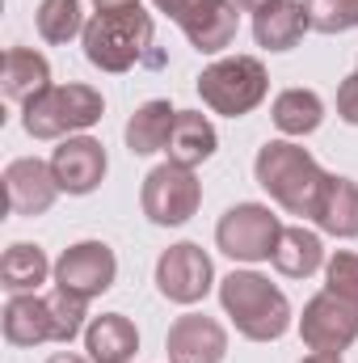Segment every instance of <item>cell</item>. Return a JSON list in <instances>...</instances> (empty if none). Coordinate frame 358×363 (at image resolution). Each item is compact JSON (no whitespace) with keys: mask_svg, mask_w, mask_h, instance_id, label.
Segmentation results:
<instances>
[{"mask_svg":"<svg viewBox=\"0 0 358 363\" xmlns=\"http://www.w3.org/2000/svg\"><path fill=\"white\" fill-rule=\"evenodd\" d=\"M253 174H258V186L282 211L304 216V220L316 216L321 190L329 182V174L316 165V157L308 148L291 144V140H270L266 148L258 152V161H253Z\"/></svg>","mask_w":358,"mask_h":363,"instance_id":"cell-1","label":"cell"},{"mask_svg":"<svg viewBox=\"0 0 358 363\" xmlns=\"http://www.w3.org/2000/svg\"><path fill=\"white\" fill-rule=\"evenodd\" d=\"M219 304L249 342H274L291 330V300L258 271H232L219 283Z\"/></svg>","mask_w":358,"mask_h":363,"instance_id":"cell-2","label":"cell"},{"mask_svg":"<svg viewBox=\"0 0 358 363\" xmlns=\"http://www.w3.org/2000/svg\"><path fill=\"white\" fill-rule=\"evenodd\" d=\"M152 43V17L144 4L127 9H97L85 26V60L101 72H127L139 64V55Z\"/></svg>","mask_w":358,"mask_h":363,"instance_id":"cell-3","label":"cell"},{"mask_svg":"<svg viewBox=\"0 0 358 363\" xmlns=\"http://www.w3.org/2000/svg\"><path fill=\"white\" fill-rule=\"evenodd\" d=\"M101 110L105 101L93 85H51L34 101H25L21 123L34 140H68L76 131H89L101 118Z\"/></svg>","mask_w":358,"mask_h":363,"instance_id":"cell-4","label":"cell"},{"mask_svg":"<svg viewBox=\"0 0 358 363\" xmlns=\"http://www.w3.org/2000/svg\"><path fill=\"white\" fill-rule=\"evenodd\" d=\"M266 89H270V77L262 68V60L253 55H232V60H215L211 68H202L198 77V93L202 101L224 114V118H241L249 114L253 106L266 101Z\"/></svg>","mask_w":358,"mask_h":363,"instance_id":"cell-5","label":"cell"},{"mask_svg":"<svg viewBox=\"0 0 358 363\" xmlns=\"http://www.w3.org/2000/svg\"><path fill=\"white\" fill-rule=\"evenodd\" d=\"M278 237H282V224L262 203L228 207L219 216V228H215V241L232 262H266V258H274Z\"/></svg>","mask_w":358,"mask_h":363,"instance_id":"cell-6","label":"cell"},{"mask_svg":"<svg viewBox=\"0 0 358 363\" xmlns=\"http://www.w3.org/2000/svg\"><path fill=\"white\" fill-rule=\"evenodd\" d=\"M139 203H144V216L152 220V224H161V228H178L185 224L194 211H198V203H202V182L194 178V169H185V165H156L148 178H144V194H139Z\"/></svg>","mask_w":358,"mask_h":363,"instance_id":"cell-7","label":"cell"},{"mask_svg":"<svg viewBox=\"0 0 358 363\" xmlns=\"http://www.w3.org/2000/svg\"><path fill=\"white\" fill-rule=\"evenodd\" d=\"M299 338L308 351H325V355H342L358 338V304L337 296V291H321L304 304L299 317Z\"/></svg>","mask_w":358,"mask_h":363,"instance_id":"cell-8","label":"cell"},{"mask_svg":"<svg viewBox=\"0 0 358 363\" xmlns=\"http://www.w3.org/2000/svg\"><path fill=\"white\" fill-rule=\"evenodd\" d=\"M211 283H215V267L202 254V245H194V241L169 245L156 262V287L173 304H198L211 291Z\"/></svg>","mask_w":358,"mask_h":363,"instance_id":"cell-9","label":"cell"},{"mask_svg":"<svg viewBox=\"0 0 358 363\" xmlns=\"http://www.w3.org/2000/svg\"><path fill=\"white\" fill-rule=\"evenodd\" d=\"M114 274H118L114 250L105 241H81V245H72V250L59 254V262H55V287L93 300V296H101V291L114 287Z\"/></svg>","mask_w":358,"mask_h":363,"instance_id":"cell-10","label":"cell"},{"mask_svg":"<svg viewBox=\"0 0 358 363\" xmlns=\"http://www.w3.org/2000/svg\"><path fill=\"white\" fill-rule=\"evenodd\" d=\"M51 174L59 182V190L68 194H89L105 178V148L93 135H68L55 152H51Z\"/></svg>","mask_w":358,"mask_h":363,"instance_id":"cell-11","label":"cell"},{"mask_svg":"<svg viewBox=\"0 0 358 363\" xmlns=\"http://www.w3.org/2000/svg\"><path fill=\"white\" fill-rule=\"evenodd\" d=\"M165 351H169V363H224L228 334H224V325L215 317L190 313V317H178L169 325Z\"/></svg>","mask_w":358,"mask_h":363,"instance_id":"cell-12","label":"cell"},{"mask_svg":"<svg viewBox=\"0 0 358 363\" xmlns=\"http://www.w3.org/2000/svg\"><path fill=\"white\" fill-rule=\"evenodd\" d=\"M55 194H59V182L51 174V165L38 157H21L4 169V199L13 216H42L51 211Z\"/></svg>","mask_w":358,"mask_h":363,"instance_id":"cell-13","label":"cell"},{"mask_svg":"<svg viewBox=\"0 0 358 363\" xmlns=\"http://www.w3.org/2000/svg\"><path fill=\"white\" fill-rule=\"evenodd\" d=\"M178 26L185 30V38H190L194 51L219 55L236 38V4L232 0H198Z\"/></svg>","mask_w":358,"mask_h":363,"instance_id":"cell-14","label":"cell"},{"mask_svg":"<svg viewBox=\"0 0 358 363\" xmlns=\"http://www.w3.org/2000/svg\"><path fill=\"white\" fill-rule=\"evenodd\" d=\"M4 338L13 347H38V342H55V313L47 296L34 291H17L4 304Z\"/></svg>","mask_w":358,"mask_h":363,"instance_id":"cell-15","label":"cell"},{"mask_svg":"<svg viewBox=\"0 0 358 363\" xmlns=\"http://www.w3.org/2000/svg\"><path fill=\"white\" fill-rule=\"evenodd\" d=\"M85 351L93 363H131V355L139 351V330L122 313H101L85 330Z\"/></svg>","mask_w":358,"mask_h":363,"instance_id":"cell-16","label":"cell"},{"mask_svg":"<svg viewBox=\"0 0 358 363\" xmlns=\"http://www.w3.org/2000/svg\"><path fill=\"white\" fill-rule=\"evenodd\" d=\"M304 30H312V26H308V13L299 0H270L266 9L253 13V38L266 51H291L304 38Z\"/></svg>","mask_w":358,"mask_h":363,"instance_id":"cell-17","label":"cell"},{"mask_svg":"<svg viewBox=\"0 0 358 363\" xmlns=\"http://www.w3.org/2000/svg\"><path fill=\"white\" fill-rule=\"evenodd\" d=\"M215 148H219V135H215L211 118H207V114H194V110H178L173 135H169V144H165L169 161H173V165H185V169H194V165L211 161Z\"/></svg>","mask_w":358,"mask_h":363,"instance_id":"cell-18","label":"cell"},{"mask_svg":"<svg viewBox=\"0 0 358 363\" xmlns=\"http://www.w3.org/2000/svg\"><path fill=\"white\" fill-rule=\"evenodd\" d=\"M312 220H316L329 237H342V241L358 237V182L333 178V174H329Z\"/></svg>","mask_w":358,"mask_h":363,"instance_id":"cell-19","label":"cell"},{"mask_svg":"<svg viewBox=\"0 0 358 363\" xmlns=\"http://www.w3.org/2000/svg\"><path fill=\"white\" fill-rule=\"evenodd\" d=\"M47 89H51V64L30 47H8L4 51V97L25 106Z\"/></svg>","mask_w":358,"mask_h":363,"instance_id":"cell-20","label":"cell"},{"mask_svg":"<svg viewBox=\"0 0 358 363\" xmlns=\"http://www.w3.org/2000/svg\"><path fill=\"white\" fill-rule=\"evenodd\" d=\"M173 123H178V110H173L169 101H144V106L131 114V123H127V148H131L135 157L161 152V148L169 144V135H173Z\"/></svg>","mask_w":358,"mask_h":363,"instance_id":"cell-21","label":"cell"},{"mask_svg":"<svg viewBox=\"0 0 358 363\" xmlns=\"http://www.w3.org/2000/svg\"><path fill=\"white\" fill-rule=\"evenodd\" d=\"M270 262L287 274V279H308L312 271H321V262H325V245H321V237L308 233V228H282L278 250H274Z\"/></svg>","mask_w":358,"mask_h":363,"instance_id":"cell-22","label":"cell"},{"mask_svg":"<svg viewBox=\"0 0 358 363\" xmlns=\"http://www.w3.org/2000/svg\"><path fill=\"white\" fill-rule=\"evenodd\" d=\"M274 127L282 135H312L325 118V101L312 89H287L274 97V110H270Z\"/></svg>","mask_w":358,"mask_h":363,"instance_id":"cell-23","label":"cell"},{"mask_svg":"<svg viewBox=\"0 0 358 363\" xmlns=\"http://www.w3.org/2000/svg\"><path fill=\"white\" fill-rule=\"evenodd\" d=\"M47 274H51L47 254L38 245H30V241L8 245L4 258H0V279H4L8 291H34L38 283H47Z\"/></svg>","mask_w":358,"mask_h":363,"instance_id":"cell-24","label":"cell"},{"mask_svg":"<svg viewBox=\"0 0 358 363\" xmlns=\"http://www.w3.org/2000/svg\"><path fill=\"white\" fill-rule=\"evenodd\" d=\"M38 34L47 43H68V38L85 34L81 0H42L38 4Z\"/></svg>","mask_w":358,"mask_h":363,"instance_id":"cell-25","label":"cell"},{"mask_svg":"<svg viewBox=\"0 0 358 363\" xmlns=\"http://www.w3.org/2000/svg\"><path fill=\"white\" fill-rule=\"evenodd\" d=\"M304 13L321 34H346L358 26V0H304Z\"/></svg>","mask_w":358,"mask_h":363,"instance_id":"cell-26","label":"cell"},{"mask_svg":"<svg viewBox=\"0 0 358 363\" xmlns=\"http://www.w3.org/2000/svg\"><path fill=\"white\" fill-rule=\"evenodd\" d=\"M47 300H51V313H55V342H72L85 325V304L89 300L76 296V291H64V287H55Z\"/></svg>","mask_w":358,"mask_h":363,"instance_id":"cell-27","label":"cell"},{"mask_svg":"<svg viewBox=\"0 0 358 363\" xmlns=\"http://www.w3.org/2000/svg\"><path fill=\"white\" fill-rule=\"evenodd\" d=\"M325 287L358 304V254L337 250V254L329 258V267H325Z\"/></svg>","mask_w":358,"mask_h":363,"instance_id":"cell-28","label":"cell"},{"mask_svg":"<svg viewBox=\"0 0 358 363\" xmlns=\"http://www.w3.org/2000/svg\"><path fill=\"white\" fill-rule=\"evenodd\" d=\"M337 114H342L350 127H358V72L337 85Z\"/></svg>","mask_w":358,"mask_h":363,"instance_id":"cell-29","label":"cell"},{"mask_svg":"<svg viewBox=\"0 0 358 363\" xmlns=\"http://www.w3.org/2000/svg\"><path fill=\"white\" fill-rule=\"evenodd\" d=\"M152 4H156L161 13H169L173 21H181V17H185V13H190V9H194L198 0H152Z\"/></svg>","mask_w":358,"mask_h":363,"instance_id":"cell-30","label":"cell"},{"mask_svg":"<svg viewBox=\"0 0 358 363\" xmlns=\"http://www.w3.org/2000/svg\"><path fill=\"white\" fill-rule=\"evenodd\" d=\"M236 9H245V13H258V9H266L270 0H232Z\"/></svg>","mask_w":358,"mask_h":363,"instance_id":"cell-31","label":"cell"},{"mask_svg":"<svg viewBox=\"0 0 358 363\" xmlns=\"http://www.w3.org/2000/svg\"><path fill=\"white\" fill-rule=\"evenodd\" d=\"M304 363H342V355H325V351H312Z\"/></svg>","mask_w":358,"mask_h":363,"instance_id":"cell-32","label":"cell"},{"mask_svg":"<svg viewBox=\"0 0 358 363\" xmlns=\"http://www.w3.org/2000/svg\"><path fill=\"white\" fill-rule=\"evenodd\" d=\"M47 363H89V359H81V355H72V351H59V355H51Z\"/></svg>","mask_w":358,"mask_h":363,"instance_id":"cell-33","label":"cell"},{"mask_svg":"<svg viewBox=\"0 0 358 363\" xmlns=\"http://www.w3.org/2000/svg\"><path fill=\"white\" fill-rule=\"evenodd\" d=\"M97 9H127V4H139V0H93Z\"/></svg>","mask_w":358,"mask_h":363,"instance_id":"cell-34","label":"cell"}]
</instances>
